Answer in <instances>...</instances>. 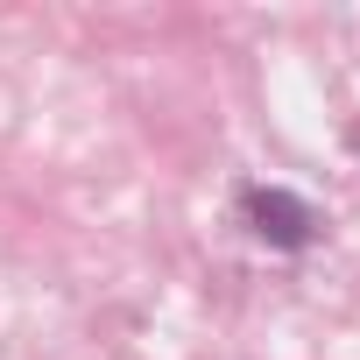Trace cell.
I'll list each match as a JSON object with an SVG mask.
<instances>
[{
    "instance_id": "6da1fadb",
    "label": "cell",
    "mask_w": 360,
    "mask_h": 360,
    "mask_svg": "<svg viewBox=\"0 0 360 360\" xmlns=\"http://www.w3.org/2000/svg\"><path fill=\"white\" fill-rule=\"evenodd\" d=\"M240 219H248V233L269 240V248H311V240H318V212H311L297 191H283V184L240 191Z\"/></svg>"
}]
</instances>
